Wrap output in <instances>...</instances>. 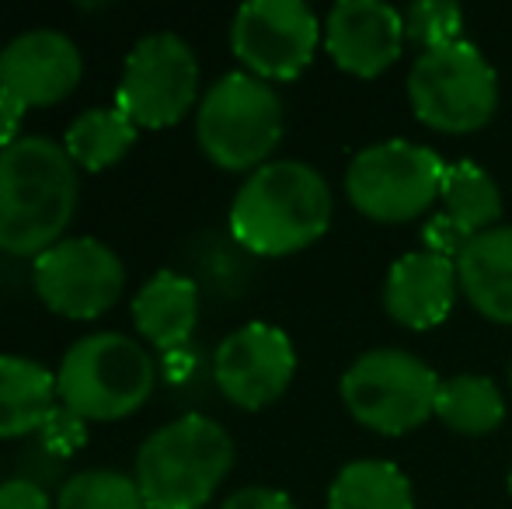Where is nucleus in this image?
<instances>
[{
  "instance_id": "21",
  "label": "nucleus",
  "mask_w": 512,
  "mask_h": 509,
  "mask_svg": "<svg viewBox=\"0 0 512 509\" xmlns=\"http://www.w3.org/2000/svg\"><path fill=\"white\" fill-rule=\"evenodd\" d=\"M436 419L450 426L453 433L485 436L502 426L506 419V398L492 377L481 374H457L439 381L436 394Z\"/></svg>"
},
{
  "instance_id": "24",
  "label": "nucleus",
  "mask_w": 512,
  "mask_h": 509,
  "mask_svg": "<svg viewBox=\"0 0 512 509\" xmlns=\"http://www.w3.org/2000/svg\"><path fill=\"white\" fill-rule=\"evenodd\" d=\"M405 18V39L415 42L422 53L460 42L464 32V11L450 0H418L401 11Z\"/></svg>"
},
{
  "instance_id": "14",
  "label": "nucleus",
  "mask_w": 512,
  "mask_h": 509,
  "mask_svg": "<svg viewBox=\"0 0 512 509\" xmlns=\"http://www.w3.org/2000/svg\"><path fill=\"white\" fill-rule=\"evenodd\" d=\"M405 18L384 0H342L324 21L328 56L352 77H380L405 49Z\"/></svg>"
},
{
  "instance_id": "28",
  "label": "nucleus",
  "mask_w": 512,
  "mask_h": 509,
  "mask_svg": "<svg viewBox=\"0 0 512 509\" xmlns=\"http://www.w3.org/2000/svg\"><path fill=\"white\" fill-rule=\"evenodd\" d=\"M25 105L18 98H11L7 91H0V150H7L11 143H18V129H21V119H25Z\"/></svg>"
},
{
  "instance_id": "1",
  "label": "nucleus",
  "mask_w": 512,
  "mask_h": 509,
  "mask_svg": "<svg viewBox=\"0 0 512 509\" xmlns=\"http://www.w3.org/2000/svg\"><path fill=\"white\" fill-rule=\"evenodd\" d=\"M81 175L63 143L21 136L0 150V252L39 258L77 217Z\"/></svg>"
},
{
  "instance_id": "2",
  "label": "nucleus",
  "mask_w": 512,
  "mask_h": 509,
  "mask_svg": "<svg viewBox=\"0 0 512 509\" xmlns=\"http://www.w3.org/2000/svg\"><path fill=\"white\" fill-rule=\"evenodd\" d=\"M335 199L307 161H269L244 178L230 203V234L251 255L304 252L331 224Z\"/></svg>"
},
{
  "instance_id": "26",
  "label": "nucleus",
  "mask_w": 512,
  "mask_h": 509,
  "mask_svg": "<svg viewBox=\"0 0 512 509\" xmlns=\"http://www.w3.org/2000/svg\"><path fill=\"white\" fill-rule=\"evenodd\" d=\"M0 509H56V499H49L46 485L21 475L0 482Z\"/></svg>"
},
{
  "instance_id": "9",
  "label": "nucleus",
  "mask_w": 512,
  "mask_h": 509,
  "mask_svg": "<svg viewBox=\"0 0 512 509\" xmlns=\"http://www.w3.org/2000/svg\"><path fill=\"white\" fill-rule=\"evenodd\" d=\"M199 95V60L175 32L143 35L126 56L115 109L136 129H168L182 123Z\"/></svg>"
},
{
  "instance_id": "23",
  "label": "nucleus",
  "mask_w": 512,
  "mask_h": 509,
  "mask_svg": "<svg viewBox=\"0 0 512 509\" xmlns=\"http://www.w3.org/2000/svg\"><path fill=\"white\" fill-rule=\"evenodd\" d=\"M56 509H147L133 475L115 468L77 471L63 482Z\"/></svg>"
},
{
  "instance_id": "3",
  "label": "nucleus",
  "mask_w": 512,
  "mask_h": 509,
  "mask_svg": "<svg viewBox=\"0 0 512 509\" xmlns=\"http://www.w3.org/2000/svg\"><path fill=\"white\" fill-rule=\"evenodd\" d=\"M234 468V440L216 419L182 415L136 450L133 478L147 509H203Z\"/></svg>"
},
{
  "instance_id": "4",
  "label": "nucleus",
  "mask_w": 512,
  "mask_h": 509,
  "mask_svg": "<svg viewBox=\"0 0 512 509\" xmlns=\"http://www.w3.org/2000/svg\"><path fill=\"white\" fill-rule=\"evenodd\" d=\"M157 387V363L133 335L95 332L77 339L56 370L60 405L84 422H119L140 412Z\"/></svg>"
},
{
  "instance_id": "15",
  "label": "nucleus",
  "mask_w": 512,
  "mask_h": 509,
  "mask_svg": "<svg viewBox=\"0 0 512 509\" xmlns=\"http://www.w3.org/2000/svg\"><path fill=\"white\" fill-rule=\"evenodd\" d=\"M439 203H443V210L422 227V241L429 252L446 255L453 262L478 234L499 227L502 192L495 178L474 161L446 164Z\"/></svg>"
},
{
  "instance_id": "25",
  "label": "nucleus",
  "mask_w": 512,
  "mask_h": 509,
  "mask_svg": "<svg viewBox=\"0 0 512 509\" xmlns=\"http://www.w3.org/2000/svg\"><path fill=\"white\" fill-rule=\"evenodd\" d=\"M84 443H88V422L77 412H70V408L56 405L53 415H49L39 429V447L46 450L49 457H60L63 461V457H74Z\"/></svg>"
},
{
  "instance_id": "12",
  "label": "nucleus",
  "mask_w": 512,
  "mask_h": 509,
  "mask_svg": "<svg viewBox=\"0 0 512 509\" xmlns=\"http://www.w3.org/2000/svg\"><path fill=\"white\" fill-rule=\"evenodd\" d=\"M293 374H297V349L290 335L265 321H251L230 332L213 356L216 387L230 405L244 412H258L283 398Z\"/></svg>"
},
{
  "instance_id": "18",
  "label": "nucleus",
  "mask_w": 512,
  "mask_h": 509,
  "mask_svg": "<svg viewBox=\"0 0 512 509\" xmlns=\"http://www.w3.org/2000/svg\"><path fill=\"white\" fill-rule=\"evenodd\" d=\"M457 279L474 311L512 325V224L478 234L457 255Z\"/></svg>"
},
{
  "instance_id": "22",
  "label": "nucleus",
  "mask_w": 512,
  "mask_h": 509,
  "mask_svg": "<svg viewBox=\"0 0 512 509\" xmlns=\"http://www.w3.org/2000/svg\"><path fill=\"white\" fill-rule=\"evenodd\" d=\"M136 126L119 109H88L67 126L63 150L77 164V171H105L115 168L133 150Z\"/></svg>"
},
{
  "instance_id": "30",
  "label": "nucleus",
  "mask_w": 512,
  "mask_h": 509,
  "mask_svg": "<svg viewBox=\"0 0 512 509\" xmlns=\"http://www.w3.org/2000/svg\"><path fill=\"white\" fill-rule=\"evenodd\" d=\"M509 492H512V468H509Z\"/></svg>"
},
{
  "instance_id": "31",
  "label": "nucleus",
  "mask_w": 512,
  "mask_h": 509,
  "mask_svg": "<svg viewBox=\"0 0 512 509\" xmlns=\"http://www.w3.org/2000/svg\"><path fill=\"white\" fill-rule=\"evenodd\" d=\"M509 381H512V374H509Z\"/></svg>"
},
{
  "instance_id": "6",
  "label": "nucleus",
  "mask_w": 512,
  "mask_h": 509,
  "mask_svg": "<svg viewBox=\"0 0 512 509\" xmlns=\"http://www.w3.org/2000/svg\"><path fill=\"white\" fill-rule=\"evenodd\" d=\"M408 102L439 133H474L499 109V74L474 42L429 49L411 63Z\"/></svg>"
},
{
  "instance_id": "29",
  "label": "nucleus",
  "mask_w": 512,
  "mask_h": 509,
  "mask_svg": "<svg viewBox=\"0 0 512 509\" xmlns=\"http://www.w3.org/2000/svg\"><path fill=\"white\" fill-rule=\"evenodd\" d=\"M192 367H196V360H192L189 346H182V349H171V353H164L161 374L168 377L171 384H182L185 377L192 374Z\"/></svg>"
},
{
  "instance_id": "20",
  "label": "nucleus",
  "mask_w": 512,
  "mask_h": 509,
  "mask_svg": "<svg viewBox=\"0 0 512 509\" xmlns=\"http://www.w3.org/2000/svg\"><path fill=\"white\" fill-rule=\"evenodd\" d=\"M328 509H415V492L398 464L352 461L331 482Z\"/></svg>"
},
{
  "instance_id": "17",
  "label": "nucleus",
  "mask_w": 512,
  "mask_h": 509,
  "mask_svg": "<svg viewBox=\"0 0 512 509\" xmlns=\"http://www.w3.org/2000/svg\"><path fill=\"white\" fill-rule=\"evenodd\" d=\"M129 311H133L136 332L161 353H171L189 346L199 325V286L185 272L161 269L136 290Z\"/></svg>"
},
{
  "instance_id": "5",
  "label": "nucleus",
  "mask_w": 512,
  "mask_h": 509,
  "mask_svg": "<svg viewBox=\"0 0 512 509\" xmlns=\"http://www.w3.org/2000/svg\"><path fill=\"white\" fill-rule=\"evenodd\" d=\"M283 102L248 70L223 74L196 109V140L223 171H258L283 140Z\"/></svg>"
},
{
  "instance_id": "27",
  "label": "nucleus",
  "mask_w": 512,
  "mask_h": 509,
  "mask_svg": "<svg viewBox=\"0 0 512 509\" xmlns=\"http://www.w3.org/2000/svg\"><path fill=\"white\" fill-rule=\"evenodd\" d=\"M220 509H297L286 492L279 489H265V485H248V489L234 492Z\"/></svg>"
},
{
  "instance_id": "13",
  "label": "nucleus",
  "mask_w": 512,
  "mask_h": 509,
  "mask_svg": "<svg viewBox=\"0 0 512 509\" xmlns=\"http://www.w3.org/2000/svg\"><path fill=\"white\" fill-rule=\"evenodd\" d=\"M84 56L70 35L56 28L21 32L0 49V91L25 109H49L70 98L81 84Z\"/></svg>"
},
{
  "instance_id": "16",
  "label": "nucleus",
  "mask_w": 512,
  "mask_h": 509,
  "mask_svg": "<svg viewBox=\"0 0 512 509\" xmlns=\"http://www.w3.org/2000/svg\"><path fill=\"white\" fill-rule=\"evenodd\" d=\"M457 293V262L422 248L391 265L384 283V307L398 325L425 332L450 318Z\"/></svg>"
},
{
  "instance_id": "19",
  "label": "nucleus",
  "mask_w": 512,
  "mask_h": 509,
  "mask_svg": "<svg viewBox=\"0 0 512 509\" xmlns=\"http://www.w3.org/2000/svg\"><path fill=\"white\" fill-rule=\"evenodd\" d=\"M56 405V374L28 356H0V440L39 433Z\"/></svg>"
},
{
  "instance_id": "7",
  "label": "nucleus",
  "mask_w": 512,
  "mask_h": 509,
  "mask_svg": "<svg viewBox=\"0 0 512 509\" xmlns=\"http://www.w3.org/2000/svg\"><path fill=\"white\" fill-rule=\"evenodd\" d=\"M446 161L432 147L384 140L363 147L345 171V196L377 224H405L439 199Z\"/></svg>"
},
{
  "instance_id": "8",
  "label": "nucleus",
  "mask_w": 512,
  "mask_h": 509,
  "mask_svg": "<svg viewBox=\"0 0 512 509\" xmlns=\"http://www.w3.org/2000/svg\"><path fill=\"white\" fill-rule=\"evenodd\" d=\"M439 377L415 353L370 349L342 374V401L359 426L401 436L436 415Z\"/></svg>"
},
{
  "instance_id": "11",
  "label": "nucleus",
  "mask_w": 512,
  "mask_h": 509,
  "mask_svg": "<svg viewBox=\"0 0 512 509\" xmlns=\"http://www.w3.org/2000/svg\"><path fill=\"white\" fill-rule=\"evenodd\" d=\"M39 300L70 321L102 318L126 290L122 258L98 238H63L32 265Z\"/></svg>"
},
{
  "instance_id": "10",
  "label": "nucleus",
  "mask_w": 512,
  "mask_h": 509,
  "mask_svg": "<svg viewBox=\"0 0 512 509\" xmlns=\"http://www.w3.org/2000/svg\"><path fill=\"white\" fill-rule=\"evenodd\" d=\"M321 21L304 0H248L230 25V49L258 81H297L321 42Z\"/></svg>"
}]
</instances>
